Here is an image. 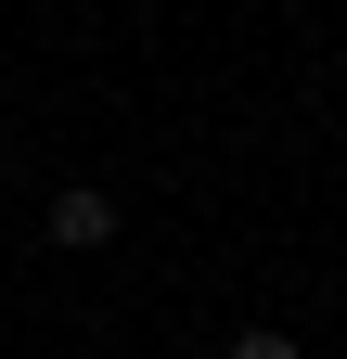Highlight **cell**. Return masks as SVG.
<instances>
[{"instance_id": "1", "label": "cell", "mask_w": 347, "mask_h": 359, "mask_svg": "<svg viewBox=\"0 0 347 359\" xmlns=\"http://www.w3.org/2000/svg\"><path fill=\"white\" fill-rule=\"evenodd\" d=\"M52 244H77V257L116 244V205H103V193H52Z\"/></svg>"}, {"instance_id": "2", "label": "cell", "mask_w": 347, "mask_h": 359, "mask_svg": "<svg viewBox=\"0 0 347 359\" xmlns=\"http://www.w3.org/2000/svg\"><path fill=\"white\" fill-rule=\"evenodd\" d=\"M232 359H309V346H296V334H270V321H257V334H232Z\"/></svg>"}]
</instances>
